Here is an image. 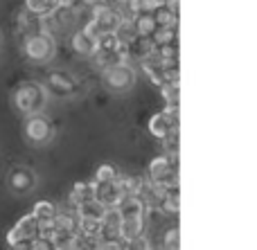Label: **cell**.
Wrapping results in <instances>:
<instances>
[{"mask_svg": "<svg viewBox=\"0 0 257 250\" xmlns=\"http://www.w3.org/2000/svg\"><path fill=\"white\" fill-rule=\"evenodd\" d=\"M43 88H45V93H48V97L50 95H54V97H70V95L77 93V81L70 72L52 70L48 75V79H45Z\"/></svg>", "mask_w": 257, "mask_h": 250, "instance_id": "ba28073f", "label": "cell"}, {"mask_svg": "<svg viewBox=\"0 0 257 250\" xmlns=\"http://www.w3.org/2000/svg\"><path fill=\"white\" fill-rule=\"evenodd\" d=\"M113 41H115L117 45H120V48H126L128 43H131L133 39H136V30H133V25H131V21H122L120 25H117V30L113 32Z\"/></svg>", "mask_w": 257, "mask_h": 250, "instance_id": "83f0119b", "label": "cell"}, {"mask_svg": "<svg viewBox=\"0 0 257 250\" xmlns=\"http://www.w3.org/2000/svg\"><path fill=\"white\" fill-rule=\"evenodd\" d=\"M104 5V0H79V7H86V9H95Z\"/></svg>", "mask_w": 257, "mask_h": 250, "instance_id": "e575fe53", "label": "cell"}, {"mask_svg": "<svg viewBox=\"0 0 257 250\" xmlns=\"http://www.w3.org/2000/svg\"><path fill=\"white\" fill-rule=\"evenodd\" d=\"M75 212H77V216H79V219L102 221V216H104V212H106V207H104L102 203H97V201L93 198V201H86V203H81V205H77Z\"/></svg>", "mask_w": 257, "mask_h": 250, "instance_id": "7402d4cb", "label": "cell"}, {"mask_svg": "<svg viewBox=\"0 0 257 250\" xmlns=\"http://www.w3.org/2000/svg\"><path fill=\"white\" fill-rule=\"evenodd\" d=\"M9 250H32V241L30 243H12Z\"/></svg>", "mask_w": 257, "mask_h": 250, "instance_id": "8d00e7d4", "label": "cell"}, {"mask_svg": "<svg viewBox=\"0 0 257 250\" xmlns=\"http://www.w3.org/2000/svg\"><path fill=\"white\" fill-rule=\"evenodd\" d=\"M151 43L156 50L160 48H169V45H178V34L176 27H156V32L149 36Z\"/></svg>", "mask_w": 257, "mask_h": 250, "instance_id": "ffe728a7", "label": "cell"}, {"mask_svg": "<svg viewBox=\"0 0 257 250\" xmlns=\"http://www.w3.org/2000/svg\"><path fill=\"white\" fill-rule=\"evenodd\" d=\"M117 212H120L122 219H142L145 216V203L140 201L138 196H124L122 198V203L115 207Z\"/></svg>", "mask_w": 257, "mask_h": 250, "instance_id": "ac0fdd59", "label": "cell"}, {"mask_svg": "<svg viewBox=\"0 0 257 250\" xmlns=\"http://www.w3.org/2000/svg\"><path fill=\"white\" fill-rule=\"evenodd\" d=\"M147 180L163 189H178V158L156 156L149 162Z\"/></svg>", "mask_w": 257, "mask_h": 250, "instance_id": "7a4b0ae2", "label": "cell"}, {"mask_svg": "<svg viewBox=\"0 0 257 250\" xmlns=\"http://www.w3.org/2000/svg\"><path fill=\"white\" fill-rule=\"evenodd\" d=\"M14 27H16V34H21L23 41H25V39H30V36H36L43 32V21L23 9V12H18L16 21H14Z\"/></svg>", "mask_w": 257, "mask_h": 250, "instance_id": "5bb4252c", "label": "cell"}, {"mask_svg": "<svg viewBox=\"0 0 257 250\" xmlns=\"http://www.w3.org/2000/svg\"><path fill=\"white\" fill-rule=\"evenodd\" d=\"M181 248V232H178V225L163 230V248L160 250H178Z\"/></svg>", "mask_w": 257, "mask_h": 250, "instance_id": "f546056e", "label": "cell"}, {"mask_svg": "<svg viewBox=\"0 0 257 250\" xmlns=\"http://www.w3.org/2000/svg\"><path fill=\"white\" fill-rule=\"evenodd\" d=\"M36 234H39V221L30 212L23 219H18L16 225L7 232V246H12V243H30L36 239Z\"/></svg>", "mask_w": 257, "mask_h": 250, "instance_id": "9c48e42d", "label": "cell"}, {"mask_svg": "<svg viewBox=\"0 0 257 250\" xmlns=\"http://www.w3.org/2000/svg\"><path fill=\"white\" fill-rule=\"evenodd\" d=\"M59 7H68V9H75L79 7V0H57Z\"/></svg>", "mask_w": 257, "mask_h": 250, "instance_id": "d590c367", "label": "cell"}, {"mask_svg": "<svg viewBox=\"0 0 257 250\" xmlns=\"http://www.w3.org/2000/svg\"><path fill=\"white\" fill-rule=\"evenodd\" d=\"M122 50H124V63L133 66V63H140L142 59H147L156 48H154L149 36H136V39Z\"/></svg>", "mask_w": 257, "mask_h": 250, "instance_id": "4fadbf2b", "label": "cell"}, {"mask_svg": "<svg viewBox=\"0 0 257 250\" xmlns=\"http://www.w3.org/2000/svg\"><path fill=\"white\" fill-rule=\"evenodd\" d=\"M23 52L34 63H48L57 54V41L41 32V34L30 36V39L23 41Z\"/></svg>", "mask_w": 257, "mask_h": 250, "instance_id": "3957f363", "label": "cell"}, {"mask_svg": "<svg viewBox=\"0 0 257 250\" xmlns=\"http://www.w3.org/2000/svg\"><path fill=\"white\" fill-rule=\"evenodd\" d=\"M147 230H145V221L142 219H122V225H120V239L122 241H131V239H138L142 237Z\"/></svg>", "mask_w": 257, "mask_h": 250, "instance_id": "44dd1931", "label": "cell"}, {"mask_svg": "<svg viewBox=\"0 0 257 250\" xmlns=\"http://www.w3.org/2000/svg\"><path fill=\"white\" fill-rule=\"evenodd\" d=\"M178 131V108H165V111L151 115L149 133L158 140H167L172 133Z\"/></svg>", "mask_w": 257, "mask_h": 250, "instance_id": "52a82bcc", "label": "cell"}, {"mask_svg": "<svg viewBox=\"0 0 257 250\" xmlns=\"http://www.w3.org/2000/svg\"><path fill=\"white\" fill-rule=\"evenodd\" d=\"M97 250H124V241L122 239H99Z\"/></svg>", "mask_w": 257, "mask_h": 250, "instance_id": "1f68e13d", "label": "cell"}, {"mask_svg": "<svg viewBox=\"0 0 257 250\" xmlns=\"http://www.w3.org/2000/svg\"><path fill=\"white\" fill-rule=\"evenodd\" d=\"M124 250H151L149 239H147L145 234H142V237H138V239H131V241L124 243Z\"/></svg>", "mask_w": 257, "mask_h": 250, "instance_id": "d6a6232c", "label": "cell"}, {"mask_svg": "<svg viewBox=\"0 0 257 250\" xmlns=\"http://www.w3.org/2000/svg\"><path fill=\"white\" fill-rule=\"evenodd\" d=\"M117 185L122 187L124 196H138L140 189H142V185H145V178H140V176H131V174H120L117 176Z\"/></svg>", "mask_w": 257, "mask_h": 250, "instance_id": "cb8c5ba5", "label": "cell"}, {"mask_svg": "<svg viewBox=\"0 0 257 250\" xmlns=\"http://www.w3.org/2000/svg\"><path fill=\"white\" fill-rule=\"evenodd\" d=\"M122 216L117 210H106L99 221V239H120Z\"/></svg>", "mask_w": 257, "mask_h": 250, "instance_id": "2e32d148", "label": "cell"}, {"mask_svg": "<svg viewBox=\"0 0 257 250\" xmlns=\"http://www.w3.org/2000/svg\"><path fill=\"white\" fill-rule=\"evenodd\" d=\"M151 16H154L156 27H176L178 25V0H169V3L154 7Z\"/></svg>", "mask_w": 257, "mask_h": 250, "instance_id": "9a60e30c", "label": "cell"}, {"mask_svg": "<svg viewBox=\"0 0 257 250\" xmlns=\"http://www.w3.org/2000/svg\"><path fill=\"white\" fill-rule=\"evenodd\" d=\"M25 138L27 142L36 144V147H41V144H48L50 140L54 138V124L50 117H45L43 113H39V115H32L25 120Z\"/></svg>", "mask_w": 257, "mask_h": 250, "instance_id": "5b68a950", "label": "cell"}, {"mask_svg": "<svg viewBox=\"0 0 257 250\" xmlns=\"http://www.w3.org/2000/svg\"><path fill=\"white\" fill-rule=\"evenodd\" d=\"M0 41H3V36H0Z\"/></svg>", "mask_w": 257, "mask_h": 250, "instance_id": "74e56055", "label": "cell"}, {"mask_svg": "<svg viewBox=\"0 0 257 250\" xmlns=\"http://www.w3.org/2000/svg\"><path fill=\"white\" fill-rule=\"evenodd\" d=\"M95 198V183L93 180H84V183H77L70 192V207L75 210L77 205L86 201H93Z\"/></svg>", "mask_w": 257, "mask_h": 250, "instance_id": "d6986e66", "label": "cell"}, {"mask_svg": "<svg viewBox=\"0 0 257 250\" xmlns=\"http://www.w3.org/2000/svg\"><path fill=\"white\" fill-rule=\"evenodd\" d=\"M93 61L97 63L99 68H111V66H117V63H124V50L113 41V36H102L95 45V52L90 54Z\"/></svg>", "mask_w": 257, "mask_h": 250, "instance_id": "8992f818", "label": "cell"}, {"mask_svg": "<svg viewBox=\"0 0 257 250\" xmlns=\"http://www.w3.org/2000/svg\"><path fill=\"white\" fill-rule=\"evenodd\" d=\"M32 250H54V243L48 239H34L32 241Z\"/></svg>", "mask_w": 257, "mask_h": 250, "instance_id": "836d02e7", "label": "cell"}, {"mask_svg": "<svg viewBox=\"0 0 257 250\" xmlns=\"http://www.w3.org/2000/svg\"><path fill=\"white\" fill-rule=\"evenodd\" d=\"M57 205L50 201H39L34 207H32V216H34L39 223H45V221H54V216H57Z\"/></svg>", "mask_w": 257, "mask_h": 250, "instance_id": "4316f807", "label": "cell"}, {"mask_svg": "<svg viewBox=\"0 0 257 250\" xmlns=\"http://www.w3.org/2000/svg\"><path fill=\"white\" fill-rule=\"evenodd\" d=\"M59 7L57 0H25V12L34 14L39 18H45Z\"/></svg>", "mask_w": 257, "mask_h": 250, "instance_id": "603a6c76", "label": "cell"}, {"mask_svg": "<svg viewBox=\"0 0 257 250\" xmlns=\"http://www.w3.org/2000/svg\"><path fill=\"white\" fill-rule=\"evenodd\" d=\"M160 212H163L165 216H172V219H176L178 214H181V198H178V189H169L167 196L163 198V203H160Z\"/></svg>", "mask_w": 257, "mask_h": 250, "instance_id": "d4e9b609", "label": "cell"}, {"mask_svg": "<svg viewBox=\"0 0 257 250\" xmlns=\"http://www.w3.org/2000/svg\"><path fill=\"white\" fill-rule=\"evenodd\" d=\"M124 198V192L117 185V178L111 183H95V201L102 203L106 210H115Z\"/></svg>", "mask_w": 257, "mask_h": 250, "instance_id": "30bf717a", "label": "cell"}, {"mask_svg": "<svg viewBox=\"0 0 257 250\" xmlns=\"http://www.w3.org/2000/svg\"><path fill=\"white\" fill-rule=\"evenodd\" d=\"M117 176H120L117 167H113V165H108V162H104V165H99L97 171H95L93 183H111V180H115Z\"/></svg>", "mask_w": 257, "mask_h": 250, "instance_id": "4dcf8cb0", "label": "cell"}, {"mask_svg": "<svg viewBox=\"0 0 257 250\" xmlns=\"http://www.w3.org/2000/svg\"><path fill=\"white\" fill-rule=\"evenodd\" d=\"M7 183L14 194H30L36 187V174L32 169H27V167H16L9 174Z\"/></svg>", "mask_w": 257, "mask_h": 250, "instance_id": "7c38bea8", "label": "cell"}, {"mask_svg": "<svg viewBox=\"0 0 257 250\" xmlns=\"http://www.w3.org/2000/svg\"><path fill=\"white\" fill-rule=\"evenodd\" d=\"M102 79L108 90H113V93H124V90L133 88V84H136V70H133V66H128V63H117V66L104 68Z\"/></svg>", "mask_w": 257, "mask_h": 250, "instance_id": "277c9868", "label": "cell"}, {"mask_svg": "<svg viewBox=\"0 0 257 250\" xmlns=\"http://www.w3.org/2000/svg\"><path fill=\"white\" fill-rule=\"evenodd\" d=\"M160 93H163L165 102H167V108H178V95H181L178 81H167V84H163L160 86Z\"/></svg>", "mask_w": 257, "mask_h": 250, "instance_id": "f1b7e54d", "label": "cell"}, {"mask_svg": "<svg viewBox=\"0 0 257 250\" xmlns=\"http://www.w3.org/2000/svg\"><path fill=\"white\" fill-rule=\"evenodd\" d=\"M95 45H97V41L93 39V36H88L84 30H75L70 34V48L72 52L81 54V57H90V54L95 52Z\"/></svg>", "mask_w": 257, "mask_h": 250, "instance_id": "e0dca14e", "label": "cell"}, {"mask_svg": "<svg viewBox=\"0 0 257 250\" xmlns=\"http://www.w3.org/2000/svg\"><path fill=\"white\" fill-rule=\"evenodd\" d=\"M12 102H14L16 113H21V115H25V117H32V115L43 113L45 104H48V93H45L41 81H23V84H18V88L14 90Z\"/></svg>", "mask_w": 257, "mask_h": 250, "instance_id": "6da1fadb", "label": "cell"}, {"mask_svg": "<svg viewBox=\"0 0 257 250\" xmlns=\"http://www.w3.org/2000/svg\"><path fill=\"white\" fill-rule=\"evenodd\" d=\"M131 25L138 36H151L156 32V23L151 14H138V16H133Z\"/></svg>", "mask_w": 257, "mask_h": 250, "instance_id": "484cf974", "label": "cell"}, {"mask_svg": "<svg viewBox=\"0 0 257 250\" xmlns=\"http://www.w3.org/2000/svg\"><path fill=\"white\" fill-rule=\"evenodd\" d=\"M140 68L145 70V75L149 77V81H154L156 86L167 84V61L158 54V50H154L147 59H142Z\"/></svg>", "mask_w": 257, "mask_h": 250, "instance_id": "8fae6325", "label": "cell"}]
</instances>
